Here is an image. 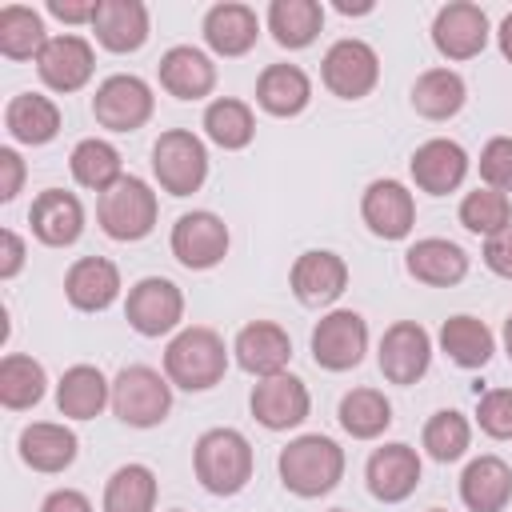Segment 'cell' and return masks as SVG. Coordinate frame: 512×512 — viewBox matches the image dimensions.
I'll return each mask as SVG.
<instances>
[{"label": "cell", "mask_w": 512, "mask_h": 512, "mask_svg": "<svg viewBox=\"0 0 512 512\" xmlns=\"http://www.w3.org/2000/svg\"><path fill=\"white\" fill-rule=\"evenodd\" d=\"M276 472L280 484L300 500L328 496L344 480V448L324 432H304L280 448Z\"/></svg>", "instance_id": "6da1fadb"}, {"label": "cell", "mask_w": 512, "mask_h": 512, "mask_svg": "<svg viewBox=\"0 0 512 512\" xmlns=\"http://www.w3.org/2000/svg\"><path fill=\"white\" fill-rule=\"evenodd\" d=\"M224 372H228V348L216 328L188 324V328L172 332V340L164 348V376L172 380V388L208 392L224 380Z\"/></svg>", "instance_id": "7a4b0ae2"}, {"label": "cell", "mask_w": 512, "mask_h": 512, "mask_svg": "<svg viewBox=\"0 0 512 512\" xmlns=\"http://www.w3.org/2000/svg\"><path fill=\"white\" fill-rule=\"evenodd\" d=\"M256 468V452L240 428H208L192 444V472L204 492L212 496H236L248 488Z\"/></svg>", "instance_id": "3957f363"}, {"label": "cell", "mask_w": 512, "mask_h": 512, "mask_svg": "<svg viewBox=\"0 0 512 512\" xmlns=\"http://www.w3.org/2000/svg\"><path fill=\"white\" fill-rule=\"evenodd\" d=\"M156 216H160V200H156L152 184L140 180V176H132V172L96 200V224L116 244L144 240L156 228Z\"/></svg>", "instance_id": "277c9868"}, {"label": "cell", "mask_w": 512, "mask_h": 512, "mask_svg": "<svg viewBox=\"0 0 512 512\" xmlns=\"http://www.w3.org/2000/svg\"><path fill=\"white\" fill-rule=\"evenodd\" d=\"M152 176L168 196H192L208 180V148L192 128H164L152 144Z\"/></svg>", "instance_id": "5b68a950"}, {"label": "cell", "mask_w": 512, "mask_h": 512, "mask_svg": "<svg viewBox=\"0 0 512 512\" xmlns=\"http://www.w3.org/2000/svg\"><path fill=\"white\" fill-rule=\"evenodd\" d=\"M112 412L128 428H156L172 412V380L148 364H124L112 380Z\"/></svg>", "instance_id": "8992f818"}, {"label": "cell", "mask_w": 512, "mask_h": 512, "mask_svg": "<svg viewBox=\"0 0 512 512\" xmlns=\"http://www.w3.org/2000/svg\"><path fill=\"white\" fill-rule=\"evenodd\" d=\"M156 112V96L152 84L136 72H112L96 84L92 96V120L108 132H136L152 120Z\"/></svg>", "instance_id": "52a82bcc"}, {"label": "cell", "mask_w": 512, "mask_h": 512, "mask_svg": "<svg viewBox=\"0 0 512 512\" xmlns=\"http://www.w3.org/2000/svg\"><path fill=\"white\" fill-rule=\"evenodd\" d=\"M124 320L132 332L148 336V340H160L168 332H180V320H184V292L176 280L168 276H144L128 288L124 296Z\"/></svg>", "instance_id": "ba28073f"}, {"label": "cell", "mask_w": 512, "mask_h": 512, "mask_svg": "<svg viewBox=\"0 0 512 512\" xmlns=\"http://www.w3.org/2000/svg\"><path fill=\"white\" fill-rule=\"evenodd\" d=\"M312 360L324 372H352L368 352V320L352 308H332L312 328Z\"/></svg>", "instance_id": "9c48e42d"}, {"label": "cell", "mask_w": 512, "mask_h": 512, "mask_svg": "<svg viewBox=\"0 0 512 512\" xmlns=\"http://www.w3.org/2000/svg\"><path fill=\"white\" fill-rule=\"evenodd\" d=\"M320 80L340 100H364L380 84V56L368 40L344 36V40L328 44V52L320 60Z\"/></svg>", "instance_id": "30bf717a"}, {"label": "cell", "mask_w": 512, "mask_h": 512, "mask_svg": "<svg viewBox=\"0 0 512 512\" xmlns=\"http://www.w3.org/2000/svg\"><path fill=\"white\" fill-rule=\"evenodd\" d=\"M232 232L224 224V216L208 212V208H192L172 224L168 248L176 256V264H184L188 272H208L228 256Z\"/></svg>", "instance_id": "8fae6325"}, {"label": "cell", "mask_w": 512, "mask_h": 512, "mask_svg": "<svg viewBox=\"0 0 512 512\" xmlns=\"http://www.w3.org/2000/svg\"><path fill=\"white\" fill-rule=\"evenodd\" d=\"M376 364H380V376L388 384H400V388H412L416 380L428 376L432 368V336L420 320H396L384 328L380 336V348H376Z\"/></svg>", "instance_id": "7c38bea8"}, {"label": "cell", "mask_w": 512, "mask_h": 512, "mask_svg": "<svg viewBox=\"0 0 512 512\" xmlns=\"http://www.w3.org/2000/svg\"><path fill=\"white\" fill-rule=\"evenodd\" d=\"M248 408H252V420L268 432H288V428H300L312 412V396H308V384L292 372H276V376H264L252 384V396H248Z\"/></svg>", "instance_id": "4fadbf2b"}, {"label": "cell", "mask_w": 512, "mask_h": 512, "mask_svg": "<svg viewBox=\"0 0 512 512\" xmlns=\"http://www.w3.org/2000/svg\"><path fill=\"white\" fill-rule=\"evenodd\" d=\"M492 24L488 12L472 0H452L444 8H436L432 16V44L444 60H472L488 48Z\"/></svg>", "instance_id": "5bb4252c"}, {"label": "cell", "mask_w": 512, "mask_h": 512, "mask_svg": "<svg viewBox=\"0 0 512 512\" xmlns=\"http://www.w3.org/2000/svg\"><path fill=\"white\" fill-rule=\"evenodd\" d=\"M360 220L376 240H408L416 228V196L404 180L380 176L360 196Z\"/></svg>", "instance_id": "9a60e30c"}, {"label": "cell", "mask_w": 512, "mask_h": 512, "mask_svg": "<svg viewBox=\"0 0 512 512\" xmlns=\"http://www.w3.org/2000/svg\"><path fill=\"white\" fill-rule=\"evenodd\" d=\"M288 284H292V296L304 308H328L348 288V260L332 248H308L292 260Z\"/></svg>", "instance_id": "2e32d148"}, {"label": "cell", "mask_w": 512, "mask_h": 512, "mask_svg": "<svg viewBox=\"0 0 512 512\" xmlns=\"http://www.w3.org/2000/svg\"><path fill=\"white\" fill-rule=\"evenodd\" d=\"M420 476H424V464H420V452L404 440H392V444H380L372 448L368 464H364V480H368V492L380 500V504H400L408 500L416 488H420Z\"/></svg>", "instance_id": "e0dca14e"}, {"label": "cell", "mask_w": 512, "mask_h": 512, "mask_svg": "<svg viewBox=\"0 0 512 512\" xmlns=\"http://www.w3.org/2000/svg\"><path fill=\"white\" fill-rule=\"evenodd\" d=\"M96 72V52L80 32H60L44 44V52L36 56V76L44 80V88L68 96L80 92Z\"/></svg>", "instance_id": "ac0fdd59"}, {"label": "cell", "mask_w": 512, "mask_h": 512, "mask_svg": "<svg viewBox=\"0 0 512 512\" xmlns=\"http://www.w3.org/2000/svg\"><path fill=\"white\" fill-rule=\"evenodd\" d=\"M468 168H472V156L464 152L460 140H448V136H432L424 140L412 160H408V172H412V184L428 196H448L456 192L464 180H468Z\"/></svg>", "instance_id": "d6986e66"}, {"label": "cell", "mask_w": 512, "mask_h": 512, "mask_svg": "<svg viewBox=\"0 0 512 512\" xmlns=\"http://www.w3.org/2000/svg\"><path fill=\"white\" fill-rule=\"evenodd\" d=\"M28 224L44 248H68L84 236V204L68 188H44L28 208Z\"/></svg>", "instance_id": "ffe728a7"}, {"label": "cell", "mask_w": 512, "mask_h": 512, "mask_svg": "<svg viewBox=\"0 0 512 512\" xmlns=\"http://www.w3.org/2000/svg\"><path fill=\"white\" fill-rule=\"evenodd\" d=\"M232 356L236 364L264 380V376H276V372H288V360H292V336L276 324V320H248L236 340H232Z\"/></svg>", "instance_id": "44dd1931"}, {"label": "cell", "mask_w": 512, "mask_h": 512, "mask_svg": "<svg viewBox=\"0 0 512 512\" xmlns=\"http://www.w3.org/2000/svg\"><path fill=\"white\" fill-rule=\"evenodd\" d=\"M156 80L176 100H204L216 88V64L196 44H172L156 64Z\"/></svg>", "instance_id": "7402d4cb"}, {"label": "cell", "mask_w": 512, "mask_h": 512, "mask_svg": "<svg viewBox=\"0 0 512 512\" xmlns=\"http://www.w3.org/2000/svg\"><path fill=\"white\" fill-rule=\"evenodd\" d=\"M92 32H96V44L104 52H116V56L140 52L148 44V32H152L148 4L144 0H100Z\"/></svg>", "instance_id": "603a6c76"}, {"label": "cell", "mask_w": 512, "mask_h": 512, "mask_svg": "<svg viewBox=\"0 0 512 512\" xmlns=\"http://www.w3.org/2000/svg\"><path fill=\"white\" fill-rule=\"evenodd\" d=\"M120 268L108 256H80L64 272V296L76 312H104L120 300Z\"/></svg>", "instance_id": "cb8c5ba5"}, {"label": "cell", "mask_w": 512, "mask_h": 512, "mask_svg": "<svg viewBox=\"0 0 512 512\" xmlns=\"http://www.w3.org/2000/svg\"><path fill=\"white\" fill-rule=\"evenodd\" d=\"M16 452L20 460L32 468V472H44V476H56L64 468H72L76 452H80V440L68 424H56V420H32L20 428L16 436Z\"/></svg>", "instance_id": "d4e9b609"}, {"label": "cell", "mask_w": 512, "mask_h": 512, "mask_svg": "<svg viewBox=\"0 0 512 512\" xmlns=\"http://www.w3.org/2000/svg\"><path fill=\"white\" fill-rule=\"evenodd\" d=\"M468 252L456 244V240H444V236H424L416 244H408L404 252V272L416 280V284H428V288H452L468 276Z\"/></svg>", "instance_id": "484cf974"}, {"label": "cell", "mask_w": 512, "mask_h": 512, "mask_svg": "<svg viewBox=\"0 0 512 512\" xmlns=\"http://www.w3.org/2000/svg\"><path fill=\"white\" fill-rule=\"evenodd\" d=\"M200 32L216 56H244L260 40V16H256V8H248L240 0H220L204 12Z\"/></svg>", "instance_id": "4316f807"}, {"label": "cell", "mask_w": 512, "mask_h": 512, "mask_svg": "<svg viewBox=\"0 0 512 512\" xmlns=\"http://www.w3.org/2000/svg\"><path fill=\"white\" fill-rule=\"evenodd\" d=\"M460 500L468 512H504L512 500V464L496 452H484L460 472Z\"/></svg>", "instance_id": "83f0119b"}, {"label": "cell", "mask_w": 512, "mask_h": 512, "mask_svg": "<svg viewBox=\"0 0 512 512\" xmlns=\"http://www.w3.org/2000/svg\"><path fill=\"white\" fill-rule=\"evenodd\" d=\"M60 108L52 96L44 92H16L8 104H4V132L16 140V144H28V148H40V144H52L60 136Z\"/></svg>", "instance_id": "f1b7e54d"}, {"label": "cell", "mask_w": 512, "mask_h": 512, "mask_svg": "<svg viewBox=\"0 0 512 512\" xmlns=\"http://www.w3.org/2000/svg\"><path fill=\"white\" fill-rule=\"evenodd\" d=\"M56 408L64 420H96L112 408V380L96 364H72L56 384Z\"/></svg>", "instance_id": "f546056e"}, {"label": "cell", "mask_w": 512, "mask_h": 512, "mask_svg": "<svg viewBox=\"0 0 512 512\" xmlns=\"http://www.w3.org/2000/svg\"><path fill=\"white\" fill-rule=\"evenodd\" d=\"M256 104L268 112V116H300L308 104H312V76L300 68V64H268L260 76H256Z\"/></svg>", "instance_id": "4dcf8cb0"}, {"label": "cell", "mask_w": 512, "mask_h": 512, "mask_svg": "<svg viewBox=\"0 0 512 512\" xmlns=\"http://www.w3.org/2000/svg\"><path fill=\"white\" fill-rule=\"evenodd\" d=\"M440 352L456 364V368H468V372H476V368H484L488 360H492V352H496V336H492V328L480 320V316H468V312H460V316H448L444 324H440Z\"/></svg>", "instance_id": "1f68e13d"}, {"label": "cell", "mask_w": 512, "mask_h": 512, "mask_svg": "<svg viewBox=\"0 0 512 512\" xmlns=\"http://www.w3.org/2000/svg\"><path fill=\"white\" fill-rule=\"evenodd\" d=\"M68 168H72V180H76L80 188L100 192V196H104L112 184L124 180V156H120V148H116L112 140H104V136H84V140H76V148H72V156H68Z\"/></svg>", "instance_id": "d6a6232c"}, {"label": "cell", "mask_w": 512, "mask_h": 512, "mask_svg": "<svg viewBox=\"0 0 512 512\" xmlns=\"http://www.w3.org/2000/svg\"><path fill=\"white\" fill-rule=\"evenodd\" d=\"M468 100V84L456 68H424L412 80V108L424 120H452Z\"/></svg>", "instance_id": "836d02e7"}, {"label": "cell", "mask_w": 512, "mask_h": 512, "mask_svg": "<svg viewBox=\"0 0 512 512\" xmlns=\"http://www.w3.org/2000/svg\"><path fill=\"white\" fill-rule=\"evenodd\" d=\"M320 28H324V4L320 0H272L268 4V32L288 52L316 44Z\"/></svg>", "instance_id": "e575fe53"}, {"label": "cell", "mask_w": 512, "mask_h": 512, "mask_svg": "<svg viewBox=\"0 0 512 512\" xmlns=\"http://www.w3.org/2000/svg\"><path fill=\"white\" fill-rule=\"evenodd\" d=\"M204 136L224 148V152H240L256 140V112L248 100H236V96H216L208 100L204 108V120H200Z\"/></svg>", "instance_id": "d590c367"}, {"label": "cell", "mask_w": 512, "mask_h": 512, "mask_svg": "<svg viewBox=\"0 0 512 512\" xmlns=\"http://www.w3.org/2000/svg\"><path fill=\"white\" fill-rule=\"evenodd\" d=\"M336 420L340 428L352 436V440H376L392 428V400L380 392V388H352L340 396V408H336Z\"/></svg>", "instance_id": "8d00e7d4"}, {"label": "cell", "mask_w": 512, "mask_h": 512, "mask_svg": "<svg viewBox=\"0 0 512 512\" xmlns=\"http://www.w3.org/2000/svg\"><path fill=\"white\" fill-rule=\"evenodd\" d=\"M48 392V372L36 356L28 352H8L0 360V404L8 412H28L44 400Z\"/></svg>", "instance_id": "74e56055"}, {"label": "cell", "mask_w": 512, "mask_h": 512, "mask_svg": "<svg viewBox=\"0 0 512 512\" xmlns=\"http://www.w3.org/2000/svg\"><path fill=\"white\" fill-rule=\"evenodd\" d=\"M52 36L44 32V16L28 4L0 8V56L4 60H36Z\"/></svg>", "instance_id": "f35d334b"}, {"label": "cell", "mask_w": 512, "mask_h": 512, "mask_svg": "<svg viewBox=\"0 0 512 512\" xmlns=\"http://www.w3.org/2000/svg\"><path fill=\"white\" fill-rule=\"evenodd\" d=\"M160 480L148 464H120L104 484V512H156Z\"/></svg>", "instance_id": "ab89813d"}, {"label": "cell", "mask_w": 512, "mask_h": 512, "mask_svg": "<svg viewBox=\"0 0 512 512\" xmlns=\"http://www.w3.org/2000/svg\"><path fill=\"white\" fill-rule=\"evenodd\" d=\"M420 448L436 460V464H452L460 460L468 448H472V424L464 412L456 408H440L424 420V432H420Z\"/></svg>", "instance_id": "60d3db41"}, {"label": "cell", "mask_w": 512, "mask_h": 512, "mask_svg": "<svg viewBox=\"0 0 512 512\" xmlns=\"http://www.w3.org/2000/svg\"><path fill=\"white\" fill-rule=\"evenodd\" d=\"M460 224L472 232V236H496L512 224V200L496 188H476V192H464L460 200Z\"/></svg>", "instance_id": "b9f144b4"}, {"label": "cell", "mask_w": 512, "mask_h": 512, "mask_svg": "<svg viewBox=\"0 0 512 512\" xmlns=\"http://www.w3.org/2000/svg\"><path fill=\"white\" fill-rule=\"evenodd\" d=\"M476 424L488 440H512V388L476 392Z\"/></svg>", "instance_id": "7bdbcfd3"}, {"label": "cell", "mask_w": 512, "mask_h": 512, "mask_svg": "<svg viewBox=\"0 0 512 512\" xmlns=\"http://www.w3.org/2000/svg\"><path fill=\"white\" fill-rule=\"evenodd\" d=\"M480 180L484 188H496V192H512V136H492L484 148H480Z\"/></svg>", "instance_id": "ee69618b"}, {"label": "cell", "mask_w": 512, "mask_h": 512, "mask_svg": "<svg viewBox=\"0 0 512 512\" xmlns=\"http://www.w3.org/2000/svg\"><path fill=\"white\" fill-rule=\"evenodd\" d=\"M24 176H28L24 156H20L16 148H0V204H12V200L20 196Z\"/></svg>", "instance_id": "f6af8a7d"}, {"label": "cell", "mask_w": 512, "mask_h": 512, "mask_svg": "<svg viewBox=\"0 0 512 512\" xmlns=\"http://www.w3.org/2000/svg\"><path fill=\"white\" fill-rule=\"evenodd\" d=\"M24 260H28L24 236L16 228H0V280H16L24 272Z\"/></svg>", "instance_id": "bcb514c9"}, {"label": "cell", "mask_w": 512, "mask_h": 512, "mask_svg": "<svg viewBox=\"0 0 512 512\" xmlns=\"http://www.w3.org/2000/svg\"><path fill=\"white\" fill-rule=\"evenodd\" d=\"M484 264H488V272H496V276H504V280H512V224L504 228V232H496V236H488L484 240Z\"/></svg>", "instance_id": "7dc6e473"}, {"label": "cell", "mask_w": 512, "mask_h": 512, "mask_svg": "<svg viewBox=\"0 0 512 512\" xmlns=\"http://www.w3.org/2000/svg\"><path fill=\"white\" fill-rule=\"evenodd\" d=\"M96 8L100 0H48V16H56L60 24H92Z\"/></svg>", "instance_id": "c3c4849f"}, {"label": "cell", "mask_w": 512, "mask_h": 512, "mask_svg": "<svg viewBox=\"0 0 512 512\" xmlns=\"http://www.w3.org/2000/svg\"><path fill=\"white\" fill-rule=\"evenodd\" d=\"M40 512H92V500L80 488H56L44 496Z\"/></svg>", "instance_id": "681fc988"}, {"label": "cell", "mask_w": 512, "mask_h": 512, "mask_svg": "<svg viewBox=\"0 0 512 512\" xmlns=\"http://www.w3.org/2000/svg\"><path fill=\"white\" fill-rule=\"evenodd\" d=\"M496 44H500V56L512 64V12L500 20V28H496Z\"/></svg>", "instance_id": "f907efd6"}, {"label": "cell", "mask_w": 512, "mask_h": 512, "mask_svg": "<svg viewBox=\"0 0 512 512\" xmlns=\"http://www.w3.org/2000/svg\"><path fill=\"white\" fill-rule=\"evenodd\" d=\"M332 8H336L340 16H368V12H376V4H372V0H356V4H352V0H336Z\"/></svg>", "instance_id": "816d5d0a"}, {"label": "cell", "mask_w": 512, "mask_h": 512, "mask_svg": "<svg viewBox=\"0 0 512 512\" xmlns=\"http://www.w3.org/2000/svg\"><path fill=\"white\" fill-rule=\"evenodd\" d=\"M500 340H504V352H508V360H512V312H508V320H504V332H500Z\"/></svg>", "instance_id": "f5cc1de1"}, {"label": "cell", "mask_w": 512, "mask_h": 512, "mask_svg": "<svg viewBox=\"0 0 512 512\" xmlns=\"http://www.w3.org/2000/svg\"><path fill=\"white\" fill-rule=\"evenodd\" d=\"M328 512H348V508H328Z\"/></svg>", "instance_id": "db71d44e"}, {"label": "cell", "mask_w": 512, "mask_h": 512, "mask_svg": "<svg viewBox=\"0 0 512 512\" xmlns=\"http://www.w3.org/2000/svg\"><path fill=\"white\" fill-rule=\"evenodd\" d=\"M428 512H448V508H428Z\"/></svg>", "instance_id": "11a10c76"}, {"label": "cell", "mask_w": 512, "mask_h": 512, "mask_svg": "<svg viewBox=\"0 0 512 512\" xmlns=\"http://www.w3.org/2000/svg\"><path fill=\"white\" fill-rule=\"evenodd\" d=\"M172 512H184V508H172Z\"/></svg>", "instance_id": "9f6ffc18"}]
</instances>
